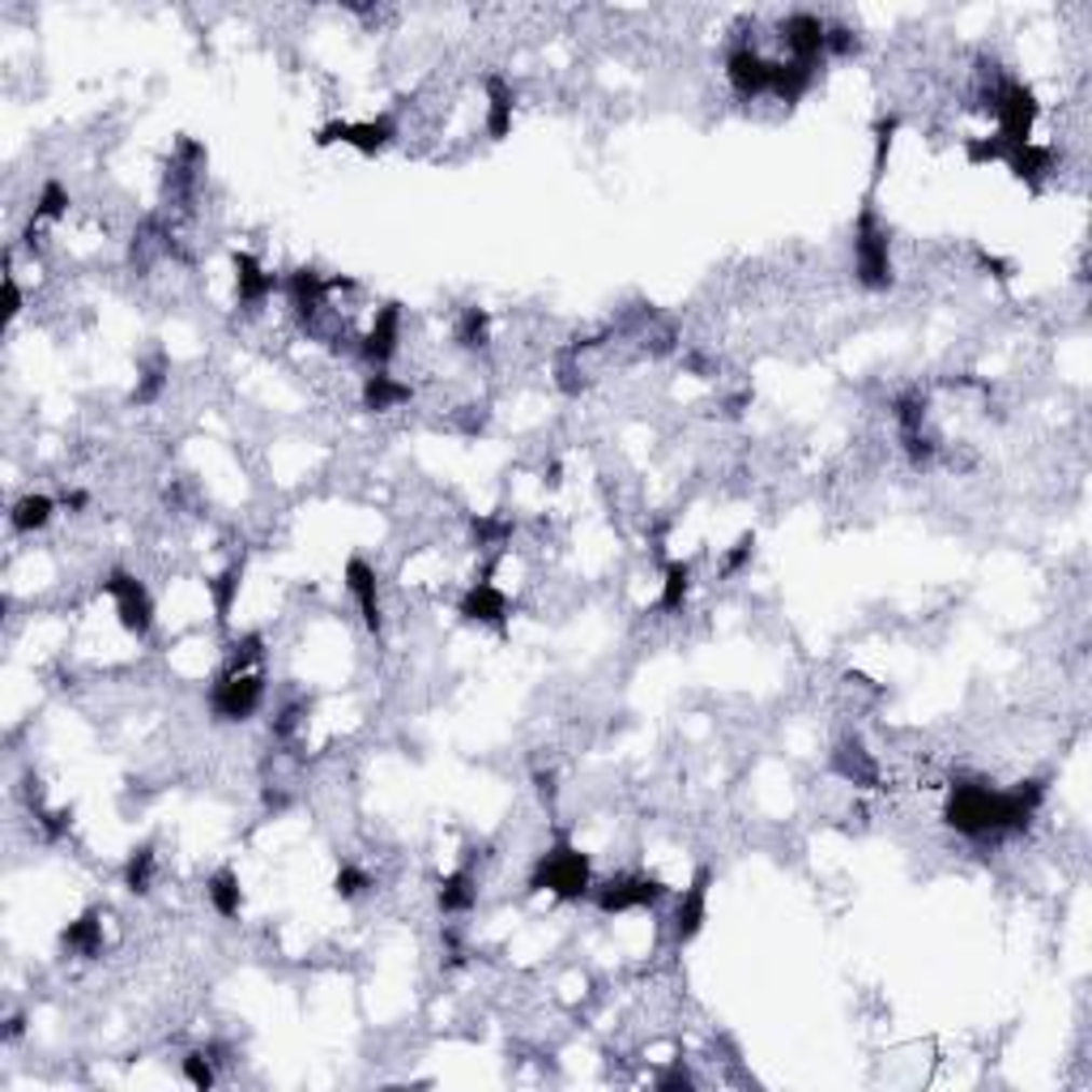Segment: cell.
I'll list each match as a JSON object with an SVG mask.
<instances>
[{
    "mask_svg": "<svg viewBox=\"0 0 1092 1092\" xmlns=\"http://www.w3.org/2000/svg\"><path fill=\"white\" fill-rule=\"evenodd\" d=\"M333 888H338V897H342V901H355V897H364L367 888H371V875H367V871H359V866H351V862H346V866L338 871Z\"/></svg>",
    "mask_w": 1092,
    "mask_h": 1092,
    "instance_id": "cell-15",
    "label": "cell"
},
{
    "mask_svg": "<svg viewBox=\"0 0 1092 1092\" xmlns=\"http://www.w3.org/2000/svg\"><path fill=\"white\" fill-rule=\"evenodd\" d=\"M410 401V384H401L397 376H388V371H371L364 380V406L367 410H376V414H384V410H397V406H406Z\"/></svg>",
    "mask_w": 1092,
    "mask_h": 1092,
    "instance_id": "cell-7",
    "label": "cell"
},
{
    "mask_svg": "<svg viewBox=\"0 0 1092 1092\" xmlns=\"http://www.w3.org/2000/svg\"><path fill=\"white\" fill-rule=\"evenodd\" d=\"M103 589H107V598L115 602L120 624H124L133 637H146L150 624H154V602H150L146 585H141L133 572H120V568H115V572L103 581Z\"/></svg>",
    "mask_w": 1092,
    "mask_h": 1092,
    "instance_id": "cell-4",
    "label": "cell"
},
{
    "mask_svg": "<svg viewBox=\"0 0 1092 1092\" xmlns=\"http://www.w3.org/2000/svg\"><path fill=\"white\" fill-rule=\"evenodd\" d=\"M534 888H538V892H555V897H563V901L589 897V892H593L589 858H585L581 849H572L568 841L555 845L550 854L538 858V866H534Z\"/></svg>",
    "mask_w": 1092,
    "mask_h": 1092,
    "instance_id": "cell-1",
    "label": "cell"
},
{
    "mask_svg": "<svg viewBox=\"0 0 1092 1092\" xmlns=\"http://www.w3.org/2000/svg\"><path fill=\"white\" fill-rule=\"evenodd\" d=\"M461 619L469 624H504L508 619V598L491 581H474L461 598Z\"/></svg>",
    "mask_w": 1092,
    "mask_h": 1092,
    "instance_id": "cell-6",
    "label": "cell"
},
{
    "mask_svg": "<svg viewBox=\"0 0 1092 1092\" xmlns=\"http://www.w3.org/2000/svg\"><path fill=\"white\" fill-rule=\"evenodd\" d=\"M154 871H159V862H154V849H133V858H128V866H124V884L133 888V892H150L154 888Z\"/></svg>",
    "mask_w": 1092,
    "mask_h": 1092,
    "instance_id": "cell-14",
    "label": "cell"
},
{
    "mask_svg": "<svg viewBox=\"0 0 1092 1092\" xmlns=\"http://www.w3.org/2000/svg\"><path fill=\"white\" fill-rule=\"evenodd\" d=\"M474 901H478V879H474V871H453V875H445V884H440V910L469 913L474 910Z\"/></svg>",
    "mask_w": 1092,
    "mask_h": 1092,
    "instance_id": "cell-10",
    "label": "cell"
},
{
    "mask_svg": "<svg viewBox=\"0 0 1092 1092\" xmlns=\"http://www.w3.org/2000/svg\"><path fill=\"white\" fill-rule=\"evenodd\" d=\"M52 513H56L52 495H22L13 504V513H9V530L13 534H35V530H43L52 521Z\"/></svg>",
    "mask_w": 1092,
    "mask_h": 1092,
    "instance_id": "cell-9",
    "label": "cell"
},
{
    "mask_svg": "<svg viewBox=\"0 0 1092 1092\" xmlns=\"http://www.w3.org/2000/svg\"><path fill=\"white\" fill-rule=\"evenodd\" d=\"M265 700V679L257 670H227L214 692H209V709L218 722H248Z\"/></svg>",
    "mask_w": 1092,
    "mask_h": 1092,
    "instance_id": "cell-3",
    "label": "cell"
},
{
    "mask_svg": "<svg viewBox=\"0 0 1092 1092\" xmlns=\"http://www.w3.org/2000/svg\"><path fill=\"white\" fill-rule=\"evenodd\" d=\"M65 947L73 952V956H98L103 952V922L94 917V913H86V917H78L69 930H65Z\"/></svg>",
    "mask_w": 1092,
    "mask_h": 1092,
    "instance_id": "cell-12",
    "label": "cell"
},
{
    "mask_svg": "<svg viewBox=\"0 0 1092 1092\" xmlns=\"http://www.w3.org/2000/svg\"><path fill=\"white\" fill-rule=\"evenodd\" d=\"M854 273L866 290H884L892 286V252H888V231L884 222L875 218V209H862L858 214V227H854Z\"/></svg>",
    "mask_w": 1092,
    "mask_h": 1092,
    "instance_id": "cell-2",
    "label": "cell"
},
{
    "mask_svg": "<svg viewBox=\"0 0 1092 1092\" xmlns=\"http://www.w3.org/2000/svg\"><path fill=\"white\" fill-rule=\"evenodd\" d=\"M705 897H709V875L700 871L696 884L679 897V910H674V939H679V943L692 939V934L700 930V922H705Z\"/></svg>",
    "mask_w": 1092,
    "mask_h": 1092,
    "instance_id": "cell-8",
    "label": "cell"
},
{
    "mask_svg": "<svg viewBox=\"0 0 1092 1092\" xmlns=\"http://www.w3.org/2000/svg\"><path fill=\"white\" fill-rule=\"evenodd\" d=\"M346 589H351V598L359 602V615H364L367 632H380V628H384L380 585H376V568H371L367 559H351V563H346Z\"/></svg>",
    "mask_w": 1092,
    "mask_h": 1092,
    "instance_id": "cell-5",
    "label": "cell"
},
{
    "mask_svg": "<svg viewBox=\"0 0 1092 1092\" xmlns=\"http://www.w3.org/2000/svg\"><path fill=\"white\" fill-rule=\"evenodd\" d=\"M687 589H692V568L687 563H670L666 568V581H661V598H657V606L661 611H683V602H687Z\"/></svg>",
    "mask_w": 1092,
    "mask_h": 1092,
    "instance_id": "cell-13",
    "label": "cell"
},
{
    "mask_svg": "<svg viewBox=\"0 0 1092 1092\" xmlns=\"http://www.w3.org/2000/svg\"><path fill=\"white\" fill-rule=\"evenodd\" d=\"M183 1080H188L192 1089H214V1080H218V1076H214L209 1054H201V1050H196V1054H188V1059H183Z\"/></svg>",
    "mask_w": 1092,
    "mask_h": 1092,
    "instance_id": "cell-16",
    "label": "cell"
},
{
    "mask_svg": "<svg viewBox=\"0 0 1092 1092\" xmlns=\"http://www.w3.org/2000/svg\"><path fill=\"white\" fill-rule=\"evenodd\" d=\"M205 897H209V905H214L218 917H240V905H244V897H240V875H235V871L209 875Z\"/></svg>",
    "mask_w": 1092,
    "mask_h": 1092,
    "instance_id": "cell-11",
    "label": "cell"
}]
</instances>
